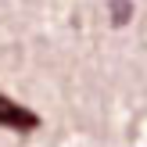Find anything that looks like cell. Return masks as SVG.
<instances>
[{
	"label": "cell",
	"instance_id": "6da1fadb",
	"mask_svg": "<svg viewBox=\"0 0 147 147\" xmlns=\"http://www.w3.org/2000/svg\"><path fill=\"white\" fill-rule=\"evenodd\" d=\"M0 126L11 129V133H32V129H40V115L0 93Z\"/></svg>",
	"mask_w": 147,
	"mask_h": 147
},
{
	"label": "cell",
	"instance_id": "7a4b0ae2",
	"mask_svg": "<svg viewBox=\"0 0 147 147\" xmlns=\"http://www.w3.org/2000/svg\"><path fill=\"white\" fill-rule=\"evenodd\" d=\"M108 7H111V22L115 25H126V22L133 18V4H129V0H111Z\"/></svg>",
	"mask_w": 147,
	"mask_h": 147
}]
</instances>
